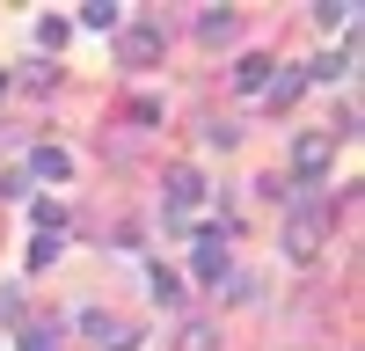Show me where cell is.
<instances>
[{"mask_svg": "<svg viewBox=\"0 0 365 351\" xmlns=\"http://www.w3.org/2000/svg\"><path fill=\"white\" fill-rule=\"evenodd\" d=\"M161 51H168L161 22H125V29H117V58H125V66H154Z\"/></svg>", "mask_w": 365, "mask_h": 351, "instance_id": "cell-1", "label": "cell"}, {"mask_svg": "<svg viewBox=\"0 0 365 351\" xmlns=\"http://www.w3.org/2000/svg\"><path fill=\"white\" fill-rule=\"evenodd\" d=\"M329 161H336V139H329V132H299L292 139V176H299V183H322Z\"/></svg>", "mask_w": 365, "mask_h": 351, "instance_id": "cell-2", "label": "cell"}, {"mask_svg": "<svg viewBox=\"0 0 365 351\" xmlns=\"http://www.w3.org/2000/svg\"><path fill=\"white\" fill-rule=\"evenodd\" d=\"M227 242H234V227H227V220L197 234V256H190V271H197L205 285H220V278H227Z\"/></svg>", "mask_w": 365, "mask_h": 351, "instance_id": "cell-3", "label": "cell"}, {"mask_svg": "<svg viewBox=\"0 0 365 351\" xmlns=\"http://www.w3.org/2000/svg\"><path fill=\"white\" fill-rule=\"evenodd\" d=\"M285 256L292 263H314L322 256V213H292L285 220Z\"/></svg>", "mask_w": 365, "mask_h": 351, "instance_id": "cell-4", "label": "cell"}, {"mask_svg": "<svg viewBox=\"0 0 365 351\" xmlns=\"http://www.w3.org/2000/svg\"><path fill=\"white\" fill-rule=\"evenodd\" d=\"M197 198H205V176L197 168H168V213H197Z\"/></svg>", "mask_w": 365, "mask_h": 351, "instance_id": "cell-5", "label": "cell"}, {"mask_svg": "<svg viewBox=\"0 0 365 351\" xmlns=\"http://www.w3.org/2000/svg\"><path fill=\"white\" fill-rule=\"evenodd\" d=\"M81 330L96 337L103 351H132V344H139V330H132V322H103V315H81Z\"/></svg>", "mask_w": 365, "mask_h": 351, "instance_id": "cell-6", "label": "cell"}, {"mask_svg": "<svg viewBox=\"0 0 365 351\" xmlns=\"http://www.w3.org/2000/svg\"><path fill=\"white\" fill-rule=\"evenodd\" d=\"M234 29H241V8H197V37L205 44H234Z\"/></svg>", "mask_w": 365, "mask_h": 351, "instance_id": "cell-7", "label": "cell"}, {"mask_svg": "<svg viewBox=\"0 0 365 351\" xmlns=\"http://www.w3.org/2000/svg\"><path fill=\"white\" fill-rule=\"evenodd\" d=\"M299 88H307V66H285V73H270L263 103H270V110H292V103H299Z\"/></svg>", "mask_w": 365, "mask_h": 351, "instance_id": "cell-8", "label": "cell"}, {"mask_svg": "<svg viewBox=\"0 0 365 351\" xmlns=\"http://www.w3.org/2000/svg\"><path fill=\"white\" fill-rule=\"evenodd\" d=\"M29 176H44V183H66V176H73V154H66V146H37V154H29Z\"/></svg>", "mask_w": 365, "mask_h": 351, "instance_id": "cell-9", "label": "cell"}, {"mask_svg": "<svg viewBox=\"0 0 365 351\" xmlns=\"http://www.w3.org/2000/svg\"><path fill=\"white\" fill-rule=\"evenodd\" d=\"M270 73H278V66H270L263 51H249V58L234 66V88H241V96H263V88H270Z\"/></svg>", "mask_w": 365, "mask_h": 351, "instance_id": "cell-10", "label": "cell"}, {"mask_svg": "<svg viewBox=\"0 0 365 351\" xmlns=\"http://www.w3.org/2000/svg\"><path fill=\"white\" fill-rule=\"evenodd\" d=\"M73 22L81 29H125V8L117 0H88V8H73Z\"/></svg>", "mask_w": 365, "mask_h": 351, "instance_id": "cell-11", "label": "cell"}, {"mask_svg": "<svg viewBox=\"0 0 365 351\" xmlns=\"http://www.w3.org/2000/svg\"><path fill=\"white\" fill-rule=\"evenodd\" d=\"M175 351H220V322H182V330H175Z\"/></svg>", "mask_w": 365, "mask_h": 351, "instance_id": "cell-12", "label": "cell"}, {"mask_svg": "<svg viewBox=\"0 0 365 351\" xmlns=\"http://www.w3.org/2000/svg\"><path fill=\"white\" fill-rule=\"evenodd\" d=\"M307 15H314L322 29H351V22H358V8H351V0H322V8H307Z\"/></svg>", "mask_w": 365, "mask_h": 351, "instance_id": "cell-13", "label": "cell"}, {"mask_svg": "<svg viewBox=\"0 0 365 351\" xmlns=\"http://www.w3.org/2000/svg\"><path fill=\"white\" fill-rule=\"evenodd\" d=\"M146 285H154V300H161V307H175V300H182V278H175V271H161V263L146 271Z\"/></svg>", "mask_w": 365, "mask_h": 351, "instance_id": "cell-14", "label": "cell"}, {"mask_svg": "<svg viewBox=\"0 0 365 351\" xmlns=\"http://www.w3.org/2000/svg\"><path fill=\"white\" fill-rule=\"evenodd\" d=\"M58 249H66L58 234H29V271H44V263H58Z\"/></svg>", "mask_w": 365, "mask_h": 351, "instance_id": "cell-15", "label": "cell"}, {"mask_svg": "<svg viewBox=\"0 0 365 351\" xmlns=\"http://www.w3.org/2000/svg\"><path fill=\"white\" fill-rule=\"evenodd\" d=\"M22 351H58V330L51 322H22Z\"/></svg>", "mask_w": 365, "mask_h": 351, "instance_id": "cell-16", "label": "cell"}, {"mask_svg": "<svg viewBox=\"0 0 365 351\" xmlns=\"http://www.w3.org/2000/svg\"><path fill=\"white\" fill-rule=\"evenodd\" d=\"M351 66V51H329V58H314V66H307V81H336Z\"/></svg>", "mask_w": 365, "mask_h": 351, "instance_id": "cell-17", "label": "cell"}, {"mask_svg": "<svg viewBox=\"0 0 365 351\" xmlns=\"http://www.w3.org/2000/svg\"><path fill=\"white\" fill-rule=\"evenodd\" d=\"M37 44H44V51H58V44H66V22L44 15V22H37Z\"/></svg>", "mask_w": 365, "mask_h": 351, "instance_id": "cell-18", "label": "cell"}, {"mask_svg": "<svg viewBox=\"0 0 365 351\" xmlns=\"http://www.w3.org/2000/svg\"><path fill=\"white\" fill-rule=\"evenodd\" d=\"M0 96H8V73H0Z\"/></svg>", "mask_w": 365, "mask_h": 351, "instance_id": "cell-19", "label": "cell"}]
</instances>
